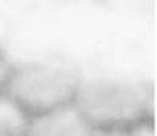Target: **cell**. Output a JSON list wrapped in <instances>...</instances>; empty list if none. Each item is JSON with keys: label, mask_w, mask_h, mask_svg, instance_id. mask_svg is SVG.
<instances>
[{"label": "cell", "mask_w": 157, "mask_h": 136, "mask_svg": "<svg viewBox=\"0 0 157 136\" xmlns=\"http://www.w3.org/2000/svg\"><path fill=\"white\" fill-rule=\"evenodd\" d=\"M11 64L10 61L5 58V55L0 52V92H3V88H5V83L8 80V75L11 72Z\"/></svg>", "instance_id": "52a82bcc"}, {"label": "cell", "mask_w": 157, "mask_h": 136, "mask_svg": "<svg viewBox=\"0 0 157 136\" xmlns=\"http://www.w3.org/2000/svg\"><path fill=\"white\" fill-rule=\"evenodd\" d=\"M149 102L140 83L113 75L82 77L74 99L93 127L123 128L146 119Z\"/></svg>", "instance_id": "7a4b0ae2"}, {"label": "cell", "mask_w": 157, "mask_h": 136, "mask_svg": "<svg viewBox=\"0 0 157 136\" xmlns=\"http://www.w3.org/2000/svg\"><path fill=\"white\" fill-rule=\"evenodd\" d=\"M90 136H130V131L123 127H93Z\"/></svg>", "instance_id": "8992f818"}, {"label": "cell", "mask_w": 157, "mask_h": 136, "mask_svg": "<svg viewBox=\"0 0 157 136\" xmlns=\"http://www.w3.org/2000/svg\"><path fill=\"white\" fill-rule=\"evenodd\" d=\"M30 116L0 92V136H27Z\"/></svg>", "instance_id": "277c9868"}, {"label": "cell", "mask_w": 157, "mask_h": 136, "mask_svg": "<svg viewBox=\"0 0 157 136\" xmlns=\"http://www.w3.org/2000/svg\"><path fill=\"white\" fill-rule=\"evenodd\" d=\"M77 66L64 60H38L13 66L3 94L29 116L74 102L80 85Z\"/></svg>", "instance_id": "6da1fadb"}, {"label": "cell", "mask_w": 157, "mask_h": 136, "mask_svg": "<svg viewBox=\"0 0 157 136\" xmlns=\"http://www.w3.org/2000/svg\"><path fill=\"white\" fill-rule=\"evenodd\" d=\"M93 125L74 102L29 119L27 136H90Z\"/></svg>", "instance_id": "3957f363"}, {"label": "cell", "mask_w": 157, "mask_h": 136, "mask_svg": "<svg viewBox=\"0 0 157 136\" xmlns=\"http://www.w3.org/2000/svg\"><path fill=\"white\" fill-rule=\"evenodd\" d=\"M130 136H155V125L151 120L143 119L132 127H129Z\"/></svg>", "instance_id": "5b68a950"}]
</instances>
